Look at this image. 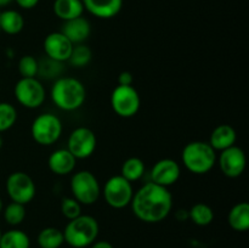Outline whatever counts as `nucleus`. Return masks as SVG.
<instances>
[{"mask_svg": "<svg viewBox=\"0 0 249 248\" xmlns=\"http://www.w3.org/2000/svg\"><path fill=\"white\" fill-rule=\"evenodd\" d=\"M130 206L139 220L147 224L160 223L173 209L172 192L152 181L146 182L134 192Z\"/></svg>", "mask_w": 249, "mask_h": 248, "instance_id": "1", "label": "nucleus"}, {"mask_svg": "<svg viewBox=\"0 0 249 248\" xmlns=\"http://www.w3.org/2000/svg\"><path fill=\"white\" fill-rule=\"evenodd\" d=\"M50 96L57 108L72 112L84 105L87 89L77 78L58 77L51 87Z\"/></svg>", "mask_w": 249, "mask_h": 248, "instance_id": "2", "label": "nucleus"}, {"mask_svg": "<svg viewBox=\"0 0 249 248\" xmlns=\"http://www.w3.org/2000/svg\"><path fill=\"white\" fill-rule=\"evenodd\" d=\"M216 151L207 141H191L182 148L181 160L190 173L203 175L216 164Z\"/></svg>", "mask_w": 249, "mask_h": 248, "instance_id": "3", "label": "nucleus"}, {"mask_svg": "<svg viewBox=\"0 0 249 248\" xmlns=\"http://www.w3.org/2000/svg\"><path fill=\"white\" fill-rule=\"evenodd\" d=\"M100 226L96 219L88 214H80L68 221L63 232L65 242L73 248L91 246L99 236Z\"/></svg>", "mask_w": 249, "mask_h": 248, "instance_id": "4", "label": "nucleus"}, {"mask_svg": "<svg viewBox=\"0 0 249 248\" xmlns=\"http://www.w3.org/2000/svg\"><path fill=\"white\" fill-rule=\"evenodd\" d=\"M72 197L82 206H91L96 203L101 195V186L90 170H79L71 177L70 182Z\"/></svg>", "mask_w": 249, "mask_h": 248, "instance_id": "5", "label": "nucleus"}, {"mask_svg": "<svg viewBox=\"0 0 249 248\" xmlns=\"http://www.w3.org/2000/svg\"><path fill=\"white\" fill-rule=\"evenodd\" d=\"M63 125L55 113L46 112L36 116L31 125V135L36 143L41 146H51L57 142L62 135Z\"/></svg>", "mask_w": 249, "mask_h": 248, "instance_id": "6", "label": "nucleus"}, {"mask_svg": "<svg viewBox=\"0 0 249 248\" xmlns=\"http://www.w3.org/2000/svg\"><path fill=\"white\" fill-rule=\"evenodd\" d=\"M111 107L117 116L131 118L141 107V97L133 85H117L111 94Z\"/></svg>", "mask_w": 249, "mask_h": 248, "instance_id": "7", "label": "nucleus"}, {"mask_svg": "<svg viewBox=\"0 0 249 248\" xmlns=\"http://www.w3.org/2000/svg\"><path fill=\"white\" fill-rule=\"evenodd\" d=\"M14 94L17 102L29 109L40 107L46 99L45 88L36 77L21 78L15 84Z\"/></svg>", "mask_w": 249, "mask_h": 248, "instance_id": "8", "label": "nucleus"}, {"mask_svg": "<svg viewBox=\"0 0 249 248\" xmlns=\"http://www.w3.org/2000/svg\"><path fill=\"white\" fill-rule=\"evenodd\" d=\"M104 198L111 208L122 209L130 204L134 195L133 184L121 174L109 177L104 186Z\"/></svg>", "mask_w": 249, "mask_h": 248, "instance_id": "9", "label": "nucleus"}, {"mask_svg": "<svg viewBox=\"0 0 249 248\" xmlns=\"http://www.w3.org/2000/svg\"><path fill=\"white\" fill-rule=\"evenodd\" d=\"M6 192L11 202L21 204H28L33 201L36 194V182L29 174L24 172H14L7 177Z\"/></svg>", "mask_w": 249, "mask_h": 248, "instance_id": "10", "label": "nucleus"}, {"mask_svg": "<svg viewBox=\"0 0 249 248\" xmlns=\"http://www.w3.org/2000/svg\"><path fill=\"white\" fill-rule=\"evenodd\" d=\"M97 146V138L94 130L88 126H78L70 134L67 140V150L75 159H87L94 155Z\"/></svg>", "mask_w": 249, "mask_h": 248, "instance_id": "11", "label": "nucleus"}, {"mask_svg": "<svg viewBox=\"0 0 249 248\" xmlns=\"http://www.w3.org/2000/svg\"><path fill=\"white\" fill-rule=\"evenodd\" d=\"M216 160H218L221 173L231 179L241 177L247 165L245 151L236 145L221 151Z\"/></svg>", "mask_w": 249, "mask_h": 248, "instance_id": "12", "label": "nucleus"}, {"mask_svg": "<svg viewBox=\"0 0 249 248\" xmlns=\"http://www.w3.org/2000/svg\"><path fill=\"white\" fill-rule=\"evenodd\" d=\"M150 177L152 182L169 189V186H173L181 177V168L175 159L163 158L153 164Z\"/></svg>", "mask_w": 249, "mask_h": 248, "instance_id": "13", "label": "nucleus"}, {"mask_svg": "<svg viewBox=\"0 0 249 248\" xmlns=\"http://www.w3.org/2000/svg\"><path fill=\"white\" fill-rule=\"evenodd\" d=\"M43 46L49 58L63 63L68 61L74 45L62 32H53L45 36Z\"/></svg>", "mask_w": 249, "mask_h": 248, "instance_id": "14", "label": "nucleus"}, {"mask_svg": "<svg viewBox=\"0 0 249 248\" xmlns=\"http://www.w3.org/2000/svg\"><path fill=\"white\" fill-rule=\"evenodd\" d=\"M84 10L101 19L116 17L123 7V0H82Z\"/></svg>", "mask_w": 249, "mask_h": 248, "instance_id": "15", "label": "nucleus"}, {"mask_svg": "<svg viewBox=\"0 0 249 248\" xmlns=\"http://www.w3.org/2000/svg\"><path fill=\"white\" fill-rule=\"evenodd\" d=\"M77 159L67 148H57L53 151L48 159V167L55 175H68L74 170Z\"/></svg>", "mask_w": 249, "mask_h": 248, "instance_id": "16", "label": "nucleus"}, {"mask_svg": "<svg viewBox=\"0 0 249 248\" xmlns=\"http://www.w3.org/2000/svg\"><path fill=\"white\" fill-rule=\"evenodd\" d=\"M60 32H62L72 41L73 45H77V44H83L89 38L91 33V26L85 17L80 16L63 22Z\"/></svg>", "mask_w": 249, "mask_h": 248, "instance_id": "17", "label": "nucleus"}, {"mask_svg": "<svg viewBox=\"0 0 249 248\" xmlns=\"http://www.w3.org/2000/svg\"><path fill=\"white\" fill-rule=\"evenodd\" d=\"M237 134L230 124H219L213 129L209 138V145L215 151H224L236 143Z\"/></svg>", "mask_w": 249, "mask_h": 248, "instance_id": "18", "label": "nucleus"}, {"mask_svg": "<svg viewBox=\"0 0 249 248\" xmlns=\"http://www.w3.org/2000/svg\"><path fill=\"white\" fill-rule=\"evenodd\" d=\"M53 10L58 18L66 22L83 16L84 5L82 0H55Z\"/></svg>", "mask_w": 249, "mask_h": 248, "instance_id": "19", "label": "nucleus"}, {"mask_svg": "<svg viewBox=\"0 0 249 248\" xmlns=\"http://www.w3.org/2000/svg\"><path fill=\"white\" fill-rule=\"evenodd\" d=\"M24 28V18L16 10H5L0 12V31L9 35H16Z\"/></svg>", "mask_w": 249, "mask_h": 248, "instance_id": "20", "label": "nucleus"}, {"mask_svg": "<svg viewBox=\"0 0 249 248\" xmlns=\"http://www.w3.org/2000/svg\"><path fill=\"white\" fill-rule=\"evenodd\" d=\"M228 223L235 231L245 232L249 229V204L247 202H240L230 209L228 215Z\"/></svg>", "mask_w": 249, "mask_h": 248, "instance_id": "21", "label": "nucleus"}, {"mask_svg": "<svg viewBox=\"0 0 249 248\" xmlns=\"http://www.w3.org/2000/svg\"><path fill=\"white\" fill-rule=\"evenodd\" d=\"M31 238L19 229H11L0 236V248H29Z\"/></svg>", "mask_w": 249, "mask_h": 248, "instance_id": "22", "label": "nucleus"}, {"mask_svg": "<svg viewBox=\"0 0 249 248\" xmlns=\"http://www.w3.org/2000/svg\"><path fill=\"white\" fill-rule=\"evenodd\" d=\"M145 170V162L141 158L130 157L124 160V163L122 164L121 175L133 184L134 181H138L143 177Z\"/></svg>", "mask_w": 249, "mask_h": 248, "instance_id": "23", "label": "nucleus"}, {"mask_svg": "<svg viewBox=\"0 0 249 248\" xmlns=\"http://www.w3.org/2000/svg\"><path fill=\"white\" fill-rule=\"evenodd\" d=\"M36 241L40 248H60L65 243V237L62 230L53 226H48L39 232Z\"/></svg>", "mask_w": 249, "mask_h": 248, "instance_id": "24", "label": "nucleus"}, {"mask_svg": "<svg viewBox=\"0 0 249 248\" xmlns=\"http://www.w3.org/2000/svg\"><path fill=\"white\" fill-rule=\"evenodd\" d=\"M189 218L197 226H208L214 220V211L207 203L198 202L190 208Z\"/></svg>", "mask_w": 249, "mask_h": 248, "instance_id": "25", "label": "nucleus"}, {"mask_svg": "<svg viewBox=\"0 0 249 248\" xmlns=\"http://www.w3.org/2000/svg\"><path fill=\"white\" fill-rule=\"evenodd\" d=\"M92 58V51L88 45L83 44H77L73 46L72 53L67 62H70L73 67L83 68L90 63Z\"/></svg>", "mask_w": 249, "mask_h": 248, "instance_id": "26", "label": "nucleus"}, {"mask_svg": "<svg viewBox=\"0 0 249 248\" xmlns=\"http://www.w3.org/2000/svg\"><path fill=\"white\" fill-rule=\"evenodd\" d=\"M4 219L9 225L17 226L23 223L26 218V206L17 202H10L6 207L2 209Z\"/></svg>", "mask_w": 249, "mask_h": 248, "instance_id": "27", "label": "nucleus"}, {"mask_svg": "<svg viewBox=\"0 0 249 248\" xmlns=\"http://www.w3.org/2000/svg\"><path fill=\"white\" fill-rule=\"evenodd\" d=\"M17 109L10 102H0V133L7 131L16 124Z\"/></svg>", "mask_w": 249, "mask_h": 248, "instance_id": "28", "label": "nucleus"}, {"mask_svg": "<svg viewBox=\"0 0 249 248\" xmlns=\"http://www.w3.org/2000/svg\"><path fill=\"white\" fill-rule=\"evenodd\" d=\"M18 73L21 78H36L39 71V61L32 55H24L18 61Z\"/></svg>", "mask_w": 249, "mask_h": 248, "instance_id": "29", "label": "nucleus"}, {"mask_svg": "<svg viewBox=\"0 0 249 248\" xmlns=\"http://www.w3.org/2000/svg\"><path fill=\"white\" fill-rule=\"evenodd\" d=\"M61 72H62V62H57L49 57L45 61L39 62L38 74H40L43 78H48V79L56 78L57 79Z\"/></svg>", "mask_w": 249, "mask_h": 248, "instance_id": "30", "label": "nucleus"}, {"mask_svg": "<svg viewBox=\"0 0 249 248\" xmlns=\"http://www.w3.org/2000/svg\"><path fill=\"white\" fill-rule=\"evenodd\" d=\"M61 213L68 220L77 218L82 214V204L73 197H65L61 201Z\"/></svg>", "mask_w": 249, "mask_h": 248, "instance_id": "31", "label": "nucleus"}, {"mask_svg": "<svg viewBox=\"0 0 249 248\" xmlns=\"http://www.w3.org/2000/svg\"><path fill=\"white\" fill-rule=\"evenodd\" d=\"M133 83H134L133 73H130L129 71H123V72L119 73L118 85H133Z\"/></svg>", "mask_w": 249, "mask_h": 248, "instance_id": "32", "label": "nucleus"}, {"mask_svg": "<svg viewBox=\"0 0 249 248\" xmlns=\"http://www.w3.org/2000/svg\"><path fill=\"white\" fill-rule=\"evenodd\" d=\"M21 9L31 10L39 4V0H14Z\"/></svg>", "mask_w": 249, "mask_h": 248, "instance_id": "33", "label": "nucleus"}, {"mask_svg": "<svg viewBox=\"0 0 249 248\" xmlns=\"http://www.w3.org/2000/svg\"><path fill=\"white\" fill-rule=\"evenodd\" d=\"M90 248H114L112 246V243H109L108 241H95Z\"/></svg>", "mask_w": 249, "mask_h": 248, "instance_id": "34", "label": "nucleus"}, {"mask_svg": "<svg viewBox=\"0 0 249 248\" xmlns=\"http://www.w3.org/2000/svg\"><path fill=\"white\" fill-rule=\"evenodd\" d=\"M12 1H14V0H0V7L7 6V5L11 4Z\"/></svg>", "mask_w": 249, "mask_h": 248, "instance_id": "35", "label": "nucleus"}, {"mask_svg": "<svg viewBox=\"0 0 249 248\" xmlns=\"http://www.w3.org/2000/svg\"><path fill=\"white\" fill-rule=\"evenodd\" d=\"M2 209H4V203H2V199L0 198V213H2Z\"/></svg>", "mask_w": 249, "mask_h": 248, "instance_id": "36", "label": "nucleus"}, {"mask_svg": "<svg viewBox=\"0 0 249 248\" xmlns=\"http://www.w3.org/2000/svg\"><path fill=\"white\" fill-rule=\"evenodd\" d=\"M2 146V139H1V135H0V148H1Z\"/></svg>", "mask_w": 249, "mask_h": 248, "instance_id": "37", "label": "nucleus"}, {"mask_svg": "<svg viewBox=\"0 0 249 248\" xmlns=\"http://www.w3.org/2000/svg\"><path fill=\"white\" fill-rule=\"evenodd\" d=\"M0 236H1V230H0Z\"/></svg>", "mask_w": 249, "mask_h": 248, "instance_id": "38", "label": "nucleus"}]
</instances>
